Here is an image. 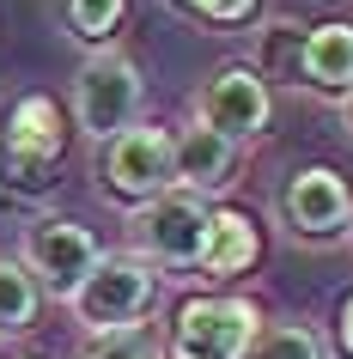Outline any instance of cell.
<instances>
[{
    "label": "cell",
    "mask_w": 353,
    "mask_h": 359,
    "mask_svg": "<svg viewBox=\"0 0 353 359\" xmlns=\"http://www.w3.org/2000/svg\"><path fill=\"white\" fill-rule=\"evenodd\" d=\"M262 304L256 299H183L171 311L165 335H159V359H250L262 335Z\"/></svg>",
    "instance_id": "6da1fadb"
},
{
    "label": "cell",
    "mask_w": 353,
    "mask_h": 359,
    "mask_svg": "<svg viewBox=\"0 0 353 359\" xmlns=\"http://www.w3.org/2000/svg\"><path fill=\"white\" fill-rule=\"evenodd\" d=\"M159 299V274H152L140 256H98V268L67 292V311L86 335H122V329H140Z\"/></svg>",
    "instance_id": "7a4b0ae2"
},
{
    "label": "cell",
    "mask_w": 353,
    "mask_h": 359,
    "mask_svg": "<svg viewBox=\"0 0 353 359\" xmlns=\"http://www.w3.org/2000/svg\"><path fill=\"white\" fill-rule=\"evenodd\" d=\"M207 201L201 195H183V189H165L152 195L147 208L128 213V256L152 268V274H189L201 268V244H207Z\"/></svg>",
    "instance_id": "3957f363"
},
{
    "label": "cell",
    "mask_w": 353,
    "mask_h": 359,
    "mask_svg": "<svg viewBox=\"0 0 353 359\" xmlns=\"http://www.w3.org/2000/svg\"><path fill=\"white\" fill-rule=\"evenodd\" d=\"M140 104H147V79H140L134 55H122L110 43V49H92V55L79 61V74H74V122L92 134L98 147H104L110 134L134 128V122H140Z\"/></svg>",
    "instance_id": "277c9868"
},
{
    "label": "cell",
    "mask_w": 353,
    "mask_h": 359,
    "mask_svg": "<svg viewBox=\"0 0 353 359\" xmlns=\"http://www.w3.org/2000/svg\"><path fill=\"white\" fill-rule=\"evenodd\" d=\"M98 189L110 195L122 213L147 208L152 195L171 189V128L159 122H134L98 147Z\"/></svg>",
    "instance_id": "5b68a950"
},
{
    "label": "cell",
    "mask_w": 353,
    "mask_h": 359,
    "mask_svg": "<svg viewBox=\"0 0 353 359\" xmlns=\"http://www.w3.org/2000/svg\"><path fill=\"white\" fill-rule=\"evenodd\" d=\"M98 238L79 219H31L25 226V238H19V268L37 280V292H49V299H61L67 304V292H74L86 274L98 268Z\"/></svg>",
    "instance_id": "8992f818"
},
{
    "label": "cell",
    "mask_w": 353,
    "mask_h": 359,
    "mask_svg": "<svg viewBox=\"0 0 353 359\" xmlns=\"http://www.w3.org/2000/svg\"><path fill=\"white\" fill-rule=\"evenodd\" d=\"M195 122L213 128V134H225L232 147L262 140L268 122H274V92H268V79H262L250 61H225L220 74L195 92Z\"/></svg>",
    "instance_id": "52a82bcc"
},
{
    "label": "cell",
    "mask_w": 353,
    "mask_h": 359,
    "mask_svg": "<svg viewBox=\"0 0 353 359\" xmlns=\"http://www.w3.org/2000/svg\"><path fill=\"white\" fill-rule=\"evenodd\" d=\"M280 226L293 231L298 244H335L353 231V189L347 177L329 165H305L286 177L280 189Z\"/></svg>",
    "instance_id": "ba28073f"
},
{
    "label": "cell",
    "mask_w": 353,
    "mask_h": 359,
    "mask_svg": "<svg viewBox=\"0 0 353 359\" xmlns=\"http://www.w3.org/2000/svg\"><path fill=\"white\" fill-rule=\"evenodd\" d=\"M232 170H238V147L225 134L201 128V122H189L183 134H171V189L207 201V195H220L232 183Z\"/></svg>",
    "instance_id": "9c48e42d"
},
{
    "label": "cell",
    "mask_w": 353,
    "mask_h": 359,
    "mask_svg": "<svg viewBox=\"0 0 353 359\" xmlns=\"http://www.w3.org/2000/svg\"><path fill=\"white\" fill-rule=\"evenodd\" d=\"M298 86H305V92H323V97H341V92L353 86V19L305 25Z\"/></svg>",
    "instance_id": "30bf717a"
},
{
    "label": "cell",
    "mask_w": 353,
    "mask_h": 359,
    "mask_svg": "<svg viewBox=\"0 0 353 359\" xmlns=\"http://www.w3.org/2000/svg\"><path fill=\"white\" fill-rule=\"evenodd\" d=\"M262 256V231L250 213L238 208H213L207 213V244H201V274L207 280H232L244 268H256Z\"/></svg>",
    "instance_id": "8fae6325"
},
{
    "label": "cell",
    "mask_w": 353,
    "mask_h": 359,
    "mask_svg": "<svg viewBox=\"0 0 353 359\" xmlns=\"http://www.w3.org/2000/svg\"><path fill=\"white\" fill-rule=\"evenodd\" d=\"M6 140L19 152H31V158H43V165H61V152H67V116H61L55 97L43 92H25L13 110H6Z\"/></svg>",
    "instance_id": "7c38bea8"
},
{
    "label": "cell",
    "mask_w": 353,
    "mask_h": 359,
    "mask_svg": "<svg viewBox=\"0 0 353 359\" xmlns=\"http://www.w3.org/2000/svg\"><path fill=\"white\" fill-rule=\"evenodd\" d=\"M55 13H61V31L74 43L110 49V37L122 31V19H128V0H55Z\"/></svg>",
    "instance_id": "4fadbf2b"
},
{
    "label": "cell",
    "mask_w": 353,
    "mask_h": 359,
    "mask_svg": "<svg viewBox=\"0 0 353 359\" xmlns=\"http://www.w3.org/2000/svg\"><path fill=\"white\" fill-rule=\"evenodd\" d=\"M298 49H305V25L293 19H268L256 31V67L262 79H286V86H298Z\"/></svg>",
    "instance_id": "5bb4252c"
},
{
    "label": "cell",
    "mask_w": 353,
    "mask_h": 359,
    "mask_svg": "<svg viewBox=\"0 0 353 359\" xmlns=\"http://www.w3.org/2000/svg\"><path fill=\"white\" fill-rule=\"evenodd\" d=\"M37 304H43L37 280H31L13 256H0V341H19L25 329L37 323Z\"/></svg>",
    "instance_id": "9a60e30c"
},
{
    "label": "cell",
    "mask_w": 353,
    "mask_h": 359,
    "mask_svg": "<svg viewBox=\"0 0 353 359\" xmlns=\"http://www.w3.org/2000/svg\"><path fill=\"white\" fill-rule=\"evenodd\" d=\"M49 189H55V165L19 152L0 134V195H6V201H37V195H49Z\"/></svg>",
    "instance_id": "2e32d148"
},
{
    "label": "cell",
    "mask_w": 353,
    "mask_h": 359,
    "mask_svg": "<svg viewBox=\"0 0 353 359\" xmlns=\"http://www.w3.org/2000/svg\"><path fill=\"white\" fill-rule=\"evenodd\" d=\"M250 359H329V347H323V335H317L311 323L280 317V323H262Z\"/></svg>",
    "instance_id": "e0dca14e"
},
{
    "label": "cell",
    "mask_w": 353,
    "mask_h": 359,
    "mask_svg": "<svg viewBox=\"0 0 353 359\" xmlns=\"http://www.w3.org/2000/svg\"><path fill=\"white\" fill-rule=\"evenodd\" d=\"M79 359H159V347L140 329H122V335H86Z\"/></svg>",
    "instance_id": "ac0fdd59"
},
{
    "label": "cell",
    "mask_w": 353,
    "mask_h": 359,
    "mask_svg": "<svg viewBox=\"0 0 353 359\" xmlns=\"http://www.w3.org/2000/svg\"><path fill=\"white\" fill-rule=\"evenodd\" d=\"M183 6H189L201 25H220V31H232V25H250V19H256L262 0H183Z\"/></svg>",
    "instance_id": "d6986e66"
},
{
    "label": "cell",
    "mask_w": 353,
    "mask_h": 359,
    "mask_svg": "<svg viewBox=\"0 0 353 359\" xmlns=\"http://www.w3.org/2000/svg\"><path fill=\"white\" fill-rule=\"evenodd\" d=\"M335 347H341V359H353V292L335 311Z\"/></svg>",
    "instance_id": "ffe728a7"
},
{
    "label": "cell",
    "mask_w": 353,
    "mask_h": 359,
    "mask_svg": "<svg viewBox=\"0 0 353 359\" xmlns=\"http://www.w3.org/2000/svg\"><path fill=\"white\" fill-rule=\"evenodd\" d=\"M335 110H341V128L353 134V86H347V92H341V97H335Z\"/></svg>",
    "instance_id": "44dd1931"
},
{
    "label": "cell",
    "mask_w": 353,
    "mask_h": 359,
    "mask_svg": "<svg viewBox=\"0 0 353 359\" xmlns=\"http://www.w3.org/2000/svg\"><path fill=\"white\" fill-rule=\"evenodd\" d=\"M347 238H353V231H347Z\"/></svg>",
    "instance_id": "7402d4cb"
}]
</instances>
